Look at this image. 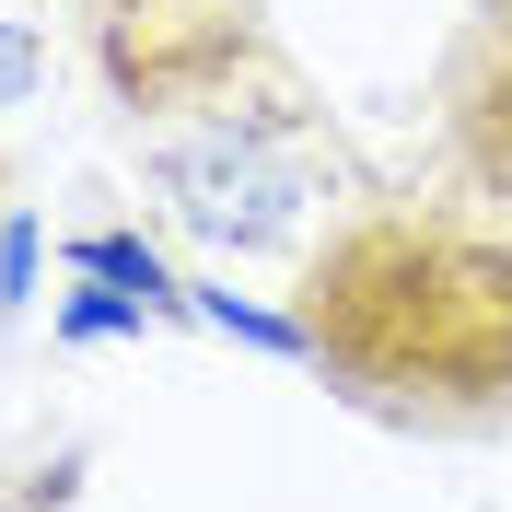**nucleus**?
I'll use <instances>...</instances> for the list:
<instances>
[{"label": "nucleus", "instance_id": "1", "mask_svg": "<svg viewBox=\"0 0 512 512\" xmlns=\"http://www.w3.org/2000/svg\"><path fill=\"white\" fill-rule=\"evenodd\" d=\"M117 94L140 128L163 210L222 256H280L326 222L338 187V140L315 128L291 82L245 24H163L117 47Z\"/></svg>", "mask_w": 512, "mask_h": 512}, {"label": "nucleus", "instance_id": "2", "mask_svg": "<svg viewBox=\"0 0 512 512\" xmlns=\"http://www.w3.org/2000/svg\"><path fill=\"white\" fill-rule=\"evenodd\" d=\"M303 326L326 373L384 419H431V431L512 419V245L466 222H408V210L350 222L315 256Z\"/></svg>", "mask_w": 512, "mask_h": 512}, {"label": "nucleus", "instance_id": "3", "mask_svg": "<svg viewBox=\"0 0 512 512\" xmlns=\"http://www.w3.org/2000/svg\"><path fill=\"white\" fill-rule=\"evenodd\" d=\"M35 82H47V35L0 12V117H12V105H35Z\"/></svg>", "mask_w": 512, "mask_h": 512}, {"label": "nucleus", "instance_id": "4", "mask_svg": "<svg viewBox=\"0 0 512 512\" xmlns=\"http://www.w3.org/2000/svg\"><path fill=\"white\" fill-rule=\"evenodd\" d=\"M82 12H94V24H105V35L128 47V35H163L175 12H187V0H82Z\"/></svg>", "mask_w": 512, "mask_h": 512}]
</instances>
